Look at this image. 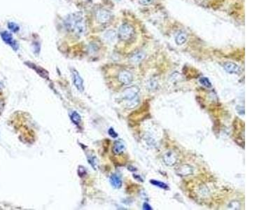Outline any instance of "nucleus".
<instances>
[{
  "label": "nucleus",
  "instance_id": "nucleus-1",
  "mask_svg": "<svg viewBox=\"0 0 280 210\" xmlns=\"http://www.w3.org/2000/svg\"><path fill=\"white\" fill-rule=\"evenodd\" d=\"M66 27L77 36H81L85 30V24L84 18L79 13H74L68 17L65 21Z\"/></svg>",
  "mask_w": 280,
  "mask_h": 210
},
{
  "label": "nucleus",
  "instance_id": "nucleus-2",
  "mask_svg": "<svg viewBox=\"0 0 280 210\" xmlns=\"http://www.w3.org/2000/svg\"><path fill=\"white\" fill-rule=\"evenodd\" d=\"M139 89L133 86L127 89L123 93V97L127 102V106L128 108H134L139 104V97H138Z\"/></svg>",
  "mask_w": 280,
  "mask_h": 210
},
{
  "label": "nucleus",
  "instance_id": "nucleus-3",
  "mask_svg": "<svg viewBox=\"0 0 280 210\" xmlns=\"http://www.w3.org/2000/svg\"><path fill=\"white\" fill-rule=\"evenodd\" d=\"M135 36V30L132 25L125 23L121 25L118 30V37L123 41H129Z\"/></svg>",
  "mask_w": 280,
  "mask_h": 210
},
{
  "label": "nucleus",
  "instance_id": "nucleus-4",
  "mask_svg": "<svg viewBox=\"0 0 280 210\" xmlns=\"http://www.w3.org/2000/svg\"><path fill=\"white\" fill-rule=\"evenodd\" d=\"M111 18V13L109 11L104 9V8H99L95 13L96 21L100 25L107 24L110 21Z\"/></svg>",
  "mask_w": 280,
  "mask_h": 210
},
{
  "label": "nucleus",
  "instance_id": "nucleus-5",
  "mask_svg": "<svg viewBox=\"0 0 280 210\" xmlns=\"http://www.w3.org/2000/svg\"><path fill=\"white\" fill-rule=\"evenodd\" d=\"M1 37L6 44L9 45L11 48H13L14 51H16L18 48V45L17 44L16 41H14L13 39L12 35L10 33H8V32L4 31L1 32Z\"/></svg>",
  "mask_w": 280,
  "mask_h": 210
},
{
  "label": "nucleus",
  "instance_id": "nucleus-6",
  "mask_svg": "<svg viewBox=\"0 0 280 210\" xmlns=\"http://www.w3.org/2000/svg\"><path fill=\"white\" fill-rule=\"evenodd\" d=\"M118 79L122 84L129 85L133 81V76L130 71L127 70H123L118 74Z\"/></svg>",
  "mask_w": 280,
  "mask_h": 210
},
{
  "label": "nucleus",
  "instance_id": "nucleus-7",
  "mask_svg": "<svg viewBox=\"0 0 280 210\" xmlns=\"http://www.w3.org/2000/svg\"><path fill=\"white\" fill-rule=\"evenodd\" d=\"M72 76H73V81L75 87L77 90L80 92H84V81H83L81 76L79 75L78 71L75 70H72Z\"/></svg>",
  "mask_w": 280,
  "mask_h": 210
},
{
  "label": "nucleus",
  "instance_id": "nucleus-8",
  "mask_svg": "<svg viewBox=\"0 0 280 210\" xmlns=\"http://www.w3.org/2000/svg\"><path fill=\"white\" fill-rule=\"evenodd\" d=\"M163 160L165 163V165L168 166H172L175 165L176 163L177 158L176 155L172 151H169L167 153L165 154L163 156Z\"/></svg>",
  "mask_w": 280,
  "mask_h": 210
},
{
  "label": "nucleus",
  "instance_id": "nucleus-9",
  "mask_svg": "<svg viewBox=\"0 0 280 210\" xmlns=\"http://www.w3.org/2000/svg\"><path fill=\"white\" fill-rule=\"evenodd\" d=\"M224 67L225 70L230 74H237L239 71V66L233 62H225L224 65Z\"/></svg>",
  "mask_w": 280,
  "mask_h": 210
},
{
  "label": "nucleus",
  "instance_id": "nucleus-10",
  "mask_svg": "<svg viewBox=\"0 0 280 210\" xmlns=\"http://www.w3.org/2000/svg\"><path fill=\"white\" fill-rule=\"evenodd\" d=\"M125 149V144L121 140H118L115 142L113 146V152L116 155L122 154Z\"/></svg>",
  "mask_w": 280,
  "mask_h": 210
},
{
  "label": "nucleus",
  "instance_id": "nucleus-11",
  "mask_svg": "<svg viewBox=\"0 0 280 210\" xmlns=\"http://www.w3.org/2000/svg\"><path fill=\"white\" fill-rule=\"evenodd\" d=\"M110 182L114 188H120L122 186V181L118 175L114 174L110 177Z\"/></svg>",
  "mask_w": 280,
  "mask_h": 210
},
{
  "label": "nucleus",
  "instance_id": "nucleus-12",
  "mask_svg": "<svg viewBox=\"0 0 280 210\" xmlns=\"http://www.w3.org/2000/svg\"><path fill=\"white\" fill-rule=\"evenodd\" d=\"M187 34L185 32H180L175 38V42L177 45H183L187 41Z\"/></svg>",
  "mask_w": 280,
  "mask_h": 210
},
{
  "label": "nucleus",
  "instance_id": "nucleus-13",
  "mask_svg": "<svg viewBox=\"0 0 280 210\" xmlns=\"http://www.w3.org/2000/svg\"><path fill=\"white\" fill-rule=\"evenodd\" d=\"M193 173V168L190 165H183L179 169L178 174L183 176H188Z\"/></svg>",
  "mask_w": 280,
  "mask_h": 210
},
{
  "label": "nucleus",
  "instance_id": "nucleus-14",
  "mask_svg": "<svg viewBox=\"0 0 280 210\" xmlns=\"http://www.w3.org/2000/svg\"><path fill=\"white\" fill-rule=\"evenodd\" d=\"M71 121H72L76 125H80V123H81V116H80L79 113H77L76 111H73L72 113H71Z\"/></svg>",
  "mask_w": 280,
  "mask_h": 210
},
{
  "label": "nucleus",
  "instance_id": "nucleus-15",
  "mask_svg": "<svg viewBox=\"0 0 280 210\" xmlns=\"http://www.w3.org/2000/svg\"><path fill=\"white\" fill-rule=\"evenodd\" d=\"M144 54L143 53H137L135 55L131 57L130 61L133 63H138L141 62L142 60L144 59Z\"/></svg>",
  "mask_w": 280,
  "mask_h": 210
},
{
  "label": "nucleus",
  "instance_id": "nucleus-16",
  "mask_svg": "<svg viewBox=\"0 0 280 210\" xmlns=\"http://www.w3.org/2000/svg\"><path fill=\"white\" fill-rule=\"evenodd\" d=\"M150 183H152L153 185L156 186H158V187H159V188H162V189H165V190L169 189V187H168V186L167 185L166 183H165L162 182H160V181L152 179V180L150 181Z\"/></svg>",
  "mask_w": 280,
  "mask_h": 210
},
{
  "label": "nucleus",
  "instance_id": "nucleus-17",
  "mask_svg": "<svg viewBox=\"0 0 280 210\" xmlns=\"http://www.w3.org/2000/svg\"><path fill=\"white\" fill-rule=\"evenodd\" d=\"M116 37V32L113 30L108 31L106 33V35H105L106 39H107L109 42L113 41V40L115 39Z\"/></svg>",
  "mask_w": 280,
  "mask_h": 210
},
{
  "label": "nucleus",
  "instance_id": "nucleus-18",
  "mask_svg": "<svg viewBox=\"0 0 280 210\" xmlns=\"http://www.w3.org/2000/svg\"><path fill=\"white\" fill-rule=\"evenodd\" d=\"M199 81L202 85L205 86V87L206 88L211 87V83L210 82V81L209 80V79L207 78V77H202V78L200 79Z\"/></svg>",
  "mask_w": 280,
  "mask_h": 210
},
{
  "label": "nucleus",
  "instance_id": "nucleus-19",
  "mask_svg": "<svg viewBox=\"0 0 280 210\" xmlns=\"http://www.w3.org/2000/svg\"><path fill=\"white\" fill-rule=\"evenodd\" d=\"M8 28H9V30H11V31L13 32H16L17 31L19 30V26H18V25H17V24H16V23H14V22H8Z\"/></svg>",
  "mask_w": 280,
  "mask_h": 210
},
{
  "label": "nucleus",
  "instance_id": "nucleus-20",
  "mask_svg": "<svg viewBox=\"0 0 280 210\" xmlns=\"http://www.w3.org/2000/svg\"><path fill=\"white\" fill-rule=\"evenodd\" d=\"M88 162H89V163L91 165V166H92L94 169H96V164L97 163H96L95 158L92 156H88Z\"/></svg>",
  "mask_w": 280,
  "mask_h": 210
},
{
  "label": "nucleus",
  "instance_id": "nucleus-21",
  "mask_svg": "<svg viewBox=\"0 0 280 210\" xmlns=\"http://www.w3.org/2000/svg\"><path fill=\"white\" fill-rule=\"evenodd\" d=\"M139 3L142 5L144 6H147V5H150L151 4H153L154 0H139Z\"/></svg>",
  "mask_w": 280,
  "mask_h": 210
},
{
  "label": "nucleus",
  "instance_id": "nucleus-22",
  "mask_svg": "<svg viewBox=\"0 0 280 210\" xmlns=\"http://www.w3.org/2000/svg\"><path fill=\"white\" fill-rule=\"evenodd\" d=\"M108 132H109V134L111 137H112L113 138H116L118 137V134L116 133L115 130H113V128H109V130Z\"/></svg>",
  "mask_w": 280,
  "mask_h": 210
},
{
  "label": "nucleus",
  "instance_id": "nucleus-23",
  "mask_svg": "<svg viewBox=\"0 0 280 210\" xmlns=\"http://www.w3.org/2000/svg\"><path fill=\"white\" fill-rule=\"evenodd\" d=\"M143 209H146V210H151V209H152V208H151V207L148 205V203H144V205H143Z\"/></svg>",
  "mask_w": 280,
  "mask_h": 210
}]
</instances>
